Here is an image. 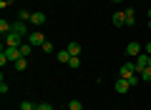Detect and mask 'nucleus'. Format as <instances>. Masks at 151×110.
Instances as JSON below:
<instances>
[{
  "mask_svg": "<svg viewBox=\"0 0 151 110\" xmlns=\"http://www.w3.org/2000/svg\"><path fill=\"white\" fill-rule=\"evenodd\" d=\"M68 110H83V103H81V100H70V103H68Z\"/></svg>",
  "mask_w": 151,
  "mask_h": 110,
  "instance_id": "obj_21",
  "label": "nucleus"
},
{
  "mask_svg": "<svg viewBox=\"0 0 151 110\" xmlns=\"http://www.w3.org/2000/svg\"><path fill=\"white\" fill-rule=\"evenodd\" d=\"M55 60H58V63H68V60H70V53L68 50H58V53H55Z\"/></svg>",
  "mask_w": 151,
  "mask_h": 110,
  "instance_id": "obj_12",
  "label": "nucleus"
},
{
  "mask_svg": "<svg viewBox=\"0 0 151 110\" xmlns=\"http://www.w3.org/2000/svg\"><path fill=\"white\" fill-rule=\"evenodd\" d=\"M68 65H70V68H78V65H81V58H78V55H70Z\"/></svg>",
  "mask_w": 151,
  "mask_h": 110,
  "instance_id": "obj_22",
  "label": "nucleus"
},
{
  "mask_svg": "<svg viewBox=\"0 0 151 110\" xmlns=\"http://www.w3.org/2000/svg\"><path fill=\"white\" fill-rule=\"evenodd\" d=\"M149 68H151V55H149Z\"/></svg>",
  "mask_w": 151,
  "mask_h": 110,
  "instance_id": "obj_28",
  "label": "nucleus"
},
{
  "mask_svg": "<svg viewBox=\"0 0 151 110\" xmlns=\"http://www.w3.org/2000/svg\"><path fill=\"white\" fill-rule=\"evenodd\" d=\"M40 48H43V53H48V55H55V48H53V43H48V40H45Z\"/></svg>",
  "mask_w": 151,
  "mask_h": 110,
  "instance_id": "obj_18",
  "label": "nucleus"
},
{
  "mask_svg": "<svg viewBox=\"0 0 151 110\" xmlns=\"http://www.w3.org/2000/svg\"><path fill=\"white\" fill-rule=\"evenodd\" d=\"M28 43H30L33 48H35V45H43V43H45V35H43L40 30H33L30 35H28Z\"/></svg>",
  "mask_w": 151,
  "mask_h": 110,
  "instance_id": "obj_4",
  "label": "nucleus"
},
{
  "mask_svg": "<svg viewBox=\"0 0 151 110\" xmlns=\"http://www.w3.org/2000/svg\"><path fill=\"white\" fill-rule=\"evenodd\" d=\"M20 45H23V35H18V33L5 35V48H20Z\"/></svg>",
  "mask_w": 151,
  "mask_h": 110,
  "instance_id": "obj_1",
  "label": "nucleus"
},
{
  "mask_svg": "<svg viewBox=\"0 0 151 110\" xmlns=\"http://www.w3.org/2000/svg\"><path fill=\"white\" fill-rule=\"evenodd\" d=\"M35 110H53V105H50V103H38Z\"/></svg>",
  "mask_w": 151,
  "mask_h": 110,
  "instance_id": "obj_23",
  "label": "nucleus"
},
{
  "mask_svg": "<svg viewBox=\"0 0 151 110\" xmlns=\"http://www.w3.org/2000/svg\"><path fill=\"white\" fill-rule=\"evenodd\" d=\"M30 23H33L35 28H40V25L45 23V13H33V15H30Z\"/></svg>",
  "mask_w": 151,
  "mask_h": 110,
  "instance_id": "obj_9",
  "label": "nucleus"
},
{
  "mask_svg": "<svg viewBox=\"0 0 151 110\" xmlns=\"http://www.w3.org/2000/svg\"><path fill=\"white\" fill-rule=\"evenodd\" d=\"M13 65H15V70H18V73H23V70L28 68V58H20V60H15Z\"/></svg>",
  "mask_w": 151,
  "mask_h": 110,
  "instance_id": "obj_13",
  "label": "nucleus"
},
{
  "mask_svg": "<svg viewBox=\"0 0 151 110\" xmlns=\"http://www.w3.org/2000/svg\"><path fill=\"white\" fill-rule=\"evenodd\" d=\"M134 73H136V63H131V60H126V63L121 65V70H119L121 78H129V75H134Z\"/></svg>",
  "mask_w": 151,
  "mask_h": 110,
  "instance_id": "obj_5",
  "label": "nucleus"
},
{
  "mask_svg": "<svg viewBox=\"0 0 151 110\" xmlns=\"http://www.w3.org/2000/svg\"><path fill=\"white\" fill-rule=\"evenodd\" d=\"M149 20H151V8H149Z\"/></svg>",
  "mask_w": 151,
  "mask_h": 110,
  "instance_id": "obj_27",
  "label": "nucleus"
},
{
  "mask_svg": "<svg viewBox=\"0 0 151 110\" xmlns=\"http://www.w3.org/2000/svg\"><path fill=\"white\" fill-rule=\"evenodd\" d=\"M129 88H131V85H129V80H126V78H119V80H116V93H126Z\"/></svg>",
  "mask_w": 151,
  "mask_h": 110,
  "instance_id": "obj_11",
  "label": "nucleus"
},
{
  "mask_svg": "<svg viewBox=\"0 0 151 110\" xmlns=\"http://www.w3.org/2000/svg\"><path fill=\"white\" fill-rule=\"evenodd\" d=\"M20 110H35V105L28 103V100H23V103H20Z\"/></svg>",
  "mask_w": 151,
  "mask_h": 110,
  "instance_id": "obj_24",
  "label": "nucleus"
},
{
  "mask_svg": "<svg viewBox=\"0 0 151 110\" xmlns=\"http://www.w3.org/2000/svg\"><path fill=\"white\" fill-rule=\"evenodd\" d=\"M126 80H129V85H131V88H136V85L141 83V75H136V73H134V75H129Z\"/></svg>",
  "mask_w": 151,
  "mask_h": 110,
  "instance_id": "obj_19",
  "label": "nucleus"
},
{
  "mask_svg": "<svg viewBox=\"0 0 151 110\" xmlns=\"http://www.w3.org/2000/svg\"><path fill=\"white\" fill-rule=\"evenodd\" d=\"M3 55H5L8 63H15V60L23 58V55H20V48H5V50H3Z\"/></svg>",
  "mask_w": 151,
  "mask_h": 110,
  "instance_id": "obj_2",
  "label": "nucleus"
},
{
  "mask_svg": "<svg viewBox=\"0 0 151 110\" xmlns=\"http://www.w3.org/2000/svg\"><path fill=\"white\" fill-rule=\"evenodd\" d=\"M111 3H124V0H111Z\"/></svg>",
  "mask_w": 151,
  "mask_h": 110,
  "instance_id": "obj_26",
  "label": "nucleus"
},
{
  "mask_svg": "<svg viewBox=\"0 0 151 110\" xmlns=\"http://www.w3.org/2000/svg\"><path fill=\"white\" fill-rule=\"evenodd\" d=\"M146 53H149V55H151V40L146 43Z\"/></svg>",
  "mask_w": 151,
  "mask_h": 110,
  "instance_id": "obj_25",
  "label": "nucleus"
},
{
  "mask_svg": "<svg viewBox=\"0 0 151 110\" xmlns=\"http://www.w3.org/2000/svg\"><path fill=\"white\" fill-rule=\"evenodd\" d=\"M111 23H113V25H116V28H124V25H126V13H124V10H119V13H113Z\"/></svg>",
  "mask_w": 151,
  "mask_h": 110,
  "instance_id": "obj_8",
  "label": "nucleus"
},
{
  "mask_svg": "<svg viewBox=\"0 0 151 110\" xmlns=\"http://www.w3.org/2000/svg\"><path fill=\"white\" fill-rule=\"evenodd\" d=\"M10 33H18V35H23V38H28V35H30L23 20H15V23H13V30H10Z\"/></svg>",
  "mask_w": 151,
  "mask_h": 110,
  "instance_id": "obj_7",
  "label": "nucleus"
},
{
  "mask_svg": "<svg viewBox=\"0 0 151 110\" xmlns=\"http://www.w3.org/2000/svg\"><path fill=\"white\" fill-rule=\"evenodd\" d=\"M134 63H136V75H139L141 70H146V68H149V53H141V55L134 60Z\"/></svg>",
  "mask_w": 151,
  "mask_h": 110,
  "instance_id": "obj_3",
  "label": "nucleus"
},
{
  "mask_svg": "<svg viewBox=\"0 0 151 110\" xmlns=\"http://www.w3.org/2000/svg\"><path fill=\"white\" fill-rule=\"evenodd\" d=\"M30 15H33V13H28V10H20V13H18V20H23V23H30Z\"/></svg>",
  "mask_w": 151,
  "mask_h": 110,
  "instance_id": "obj_20",
  "label": "nucleus"
},
{
  "mask_svg": "<svg viewBox=\"0 0 151 110\" xmlns=\"http://www.w3.org/2000/svg\"><path fill=\"white\" fill-rule=\"evenodd\" d=\"M30 53H33V45H30V43H23V45H20V55H23V58H28Z\"/></svg>",
  "mask_w": 151,
  "mask_h": 110,
  "instance_id": "obj_16",
  "label": "nucleus"
},
{
  "mask_svg": "<svg viewBox=\"0 0 151 110\" xmlns=\"http://www.w3.org/2000/svg\"><path fill=\"white\" fill-rule=\"evenodd\" d=\"M126 55L136 60V58L141 55V45H139V43H129V45H126Z\"/></svg>",
  "mask_w": 151,
  "mask_h": 110,
  "instance_id": "obj_6",
  "label": "nucleus"
},
{
  "mask_svg": "<svg viewBox=\"0 0 151 110\" xmlns=\"http://www.w3.org/2000/svg\"><path fill=\"white\" fill-rule=\"evenodd\" d=\"M149 30H151V20H149Z\"/></svg>",
  "mask_w": 151,
  "mask_h": 110,
  "instance_id": "obj_29",
  "label": "nucleus"
},
{
  "mask_svg": "<svg viewBox=\"0 0 151 110\" xmlns=\"http://www.w3.org/2000/svg\"><path fill=\"white\" fill-rule=\"evenodd\" d=\"M10 30H13V23H8V20H0V33H3V35H8Z\"/></svg>",
  "mask_w": 151,
  "mask_h": 110,
  "instance_id": "obj_15",
  "label": "nucleus"
},
{
  "mask_svg": "<svg viewBox=\"0 0 151 110\" xmlns=\"http://www.w3.org/2000/svg\"><path fill=\"white\" fill-rule=\"evenodd\" d=\"M124 13H126V28H131L136 23V10H134V8H126Z\"/></svg>",
  "mask_w": 151,
  "mask_h": 110,
  "instance_id": "obj_10",
  "label": "nucleus"
},
{
  "mask_svg": "<svg viewBox=\"0 0 151 110\" xmlns=\"http://www.w3.org/2000/svg\"><path fill=\"white\" fill-rule=\"evenodd\" d=\"M65 50H68L70 55H81V45H78V43H68V48H65Z\"/></svg>",
  "mask_w": 151,
  "mask_h": 110,
  "instance_id": "obj_14",
  "label": "nucleus"
},
{
  "mask_svg": "<svg viewBox=\"0 0 151 110\" xmlns=\"http://www.w3.org/2000/svg\"><path fill=\"white\" fill-rule=\"evenodd\" d=\"M141 83H151V68H146V70H141Z\"/></svg>",
  "mask_w": 151,
  "mask_h": 110,
  "instance_id": "obj_17",
  "label": "nucleus"
}]
</instances>
